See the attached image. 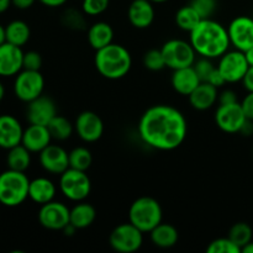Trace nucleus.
Returning a JSON list of instances; mask_svg holds the SVG:
<instances>
[{"mask_svg":"<svg viewBox=\"0 0 253 253\" xmlns=\"http://www.w3.org/2000/svg\"><path fill=\"white\" fill-rule=\"evenodd\" d=\"M188 123L182 111L172 105L157 104L148 108L138 121V135L151 148L177 150L187 137Z\"/></svg>","mask_w":253,"mask_h":253,"instance_id":"nucleus-1","label":"nucleus"},{"mask_svg":"<svg viewBox=\"0 0 253 253\" xmlns=\"http://www.w3.org/2000/svg\"><path fill=\"white\" fill-rule=\"evenodd\" d=\"M189 34L193 48L205 58H220L231 46L226 27L212 19H203Z\"/></svg>","mask_w":253,"mask_h":253,"instance_id":"nucleus-2","label":"nucleus"},{"mask_svg":"<svg viewBox=\"0 0 253 253\" xmlns=\"http://www.w3.org/2000/svg\"><path fill=\"white\" fill-rule=\"evenodd\" d=\"M94 63L100 76L116 81L127 76L132 66V57L126 47L119 43H110L95 52Z\"/></svg>","mask_w":253,"mask_h":253,"instance_id":"nucleus-3","label":"nucleus"},{"mask_svg":"<svg viewBox=\"0 0 253 253\" xmlns=\"http://www.w3.org/2000/svg\"><path fill=\"white\" fill-rule=\"evenodd\" d=\"M162 207L155 198H137L128 209V221L143 234H150L157 225L162 222Z\"/></svg>","mask_w":253,"mask_h":253,"instance_id":"nucleus-4","label":"nucleus"},{"mask_svg":"<svg viewBox=\"0 0 253 253\" xmlns=\"http://www.w3.org/2000/svg\"><path fill=\"white\" fill-rule=\"evenodd\" d=\"M30 179L25 172L7 168L0 174V204L7 208L21 205L29 198Z\"/></svg>","mask_w":253,"mask_h":253,"instance_id":"nucleus-5","label":"nucleus"},{"mask_svg":"<svg viewBox=\"0 0 253 253\" xmlns=\"http://www.w3.org/2000/svg\"><path fill=\"white\" fill-rule=\"evenodd\" d=\"M59 190L71 202H83L91 192V182L86 172L68 168L59 175Z\"/></svg>","mask_w":253,"mask_h":253,"instance_id":"nucleus-6","label":"nucleus"},{"mask_svg":"<svg viewBox=\"0 0 253 253\" xmlns=\"http://www.w3.org/2000/svg\"><path fill=\"white\" fill-rule=\"evenodd\" d=\"M161 51L165 58L166 67L172 71L190 67L197 61V52L193 48L192 43L184 40H169L163 43Z\"/></svg>","mask_w":253,"mask_h":253,"instance_id":"nucleus-7","label":"nucleus"},{"mask_svg":"<svg viewBox=\"0 0 253 253\" xmlns=\"http://www.w3.org/2000/svg\"><path fill=\"white\" fill-rule=\"evenodd\" d=\"M109 244L114 251L119 253H133L143 244V232L130 221L120 224L111 231Z\"/></svg>","mask_w":253,"mask_h":253,"instance_id":"nucleus-8","label":"nucleus"},{"mask_svg":"<svg viewBox=\"0 0 253 253\" xmlns=\"http://www.w3.org/2000/svg\"><path fill=\"white\" fill-rule=\"evenodd\" d=\"M44 89V78L40 71L22 69L16 74L14 82V93L19 100L30 103L42 95Z\"/></svg>","mask_w":253,"mask_h":253,"instance_id":"nucleus-9","label":"nucleus"},{"mask_svg":"<svg viewBox=\"0 0 253 253\" xmlns=\"http://www.w3.org/2000/svg\"><path fill=\"white\" fill-rule=\"evenodd\" d=\"M217 69L222 74L226 83H237L242 82L246 72L249 71L250 64L247 62L245 52L234 49L227 51L219 58Z\"/></svg>","mask_w":253,"mask_h":253,"instance_id":"nucleus-10","label":"nucleus"},{"mask_svg":"<svg viewBox=\"0 0 253 253\" xmlns=\"http://www.w3.org/2000/svg\"><path fill=\"white\" fill-rule=\"evenodd\" d=\"M247 118L241 103L219 104L215 111V123L217 127L226 133H237L241 131Z\"/></svg>","mask_w":253,"mask_h":253,"instance_id":"nucleus-11","label":"nucleus"},{"mask_svg":"<svg viewBox=\"0 0 253 253\" xmlns=\"http://www.w3.org/2000/svg\"><path fill=\"white\" fill-rule=\"evenodd\" d=\"M71 209L59 202L46 203L41 205L37 217L41 226L51 231H62L69 224Z\"/></svg>","mask_w":253,"mask_h":253,"instance_id":"nucleus-12","label":"nucleus"},{"mask_svg":"<svg viewBox=\"0 0 253 253\" xmlns=\"http://www.w3.org/2000/svg\"><path fill=\"white\" fill-rule=\"evenodd\" d=\"M74 131L82 141L93 143L100 140L104 133V123L94 111L85 110L79 114L74 123Z\"/></svg>","mask_w":253,"mask_h":253,"instance_id":"nucleus-13","label":"nucleus"},{"mask_svg":"<svg viewBox=\"0 0 253 253\" xmlns=\"http://www.w3.org/2000/svg\"><path fill=\"white\" fill-rule=\"evenodd\" d=\"M230 42L235 49L246 52L253 46V19L237 16L227 26Z\"/></svg>","mask_w":253,"mask_h":253,"instance_id":"nucleus-14","label":"nucleus"},{"mask_svg":"<svg viewBox=\"0 0 253 253\" xmlns=\"http://www.w3.org/2000/svg\"><path fill=\"white\" fill-rule=\"evenodd\" d=\"M56 115V103L49 96L40 95L39 98L27 103L26 118L30 124L47 126Z\"/></svg>","mask_w":253,"mask_h":253,"instance_id":"nucleus-15","label":"nucleus"},{"mask_svg":"<svg viewBox=\"0 0 253 253\" xmlns=\"http://www.w3.org/2000/svg\"><path fill=\"white\" fill-rule=\"evenodd\" d=\"M40 165L51 174L61 175L69 168L68 152L58 145H48L40 152Z\"/></svg>","mask_w":253,"mask_h":253,"instance_id":"nucleus-16","label":"nucleus"},{"mask_svg":"<svg viewBox=\"0 0 253 253\" xmlns=\"http://www.w3.org/2000/svg\"><path fill=\"white\" fill-rule=\"evenodd\" d=\"M24 52L21 47L4 42L0 44V76L12 77L22 71Z\"/></svg>","mask_w":253,"mask_h":253,"instance_id":"nucleus-17","label":"nucleus"},{"mask_svg":"<svg viewBox=\"0 0 253 253\" xmlns=\"http://www.w3.org/2000/svg\"><path fill=\"white\" fill-rule=\"evenodd\" d=\"M24 128L20 121L12 115H0V148L10 150L20 145Z\"/></svg>","mask_w":253,"mask_h":253,"instance_id":"nucleus-18","label":"nucleus"},{"mask_svg":"<svg viewBox=\"0 0 253 253\" xmlns=\"http://www.w3.org/2000/svg\"><path fill=\"white\" fill-rule=\"evenodd\" d=\"M130 24L135 29H147L155 21V7L151 0H133L127 10Z\"/></svg>","mask_w":253,"mask_h":253,"instance_id":"nucleus-19","label":"nucleus"},{"mask_svg":"<svg viewBox=\"0 0 253 253\" xmlns=\"http://www.w3.org/2000/svg\"><path fill=\"white\" fill-rule=\"evenodd\" d=\"M51 140L52 136L47 126L30 124L29 127L24 130L21 143L31 153H40L47 146L51 145Z\"/></svg>","mask_w":253,"mask_h":253,"instance_id":"nucleus-20","label":"nucleus"},{"mask_svg":"<svg viewBox=\"0 0 253 253\" xmlns=\"http://www.w3.org/2000/svg\"><path fill=\"white\" fill-rule=\"evenodd\" d=\"M200 83H202V81H200L199 76L197 74L193 66L175 69V71H173L172 78H170L172 88L178 94L184 96H189Z\"/></svg>","mask_w":253,"mask_h":253,"instance_id":"nucleus-21","label":"nucleus"},{"mask_svg":"<svg viewBox=\"0 0 253 253\" xmlns=\"http://www.w3.org/2000/svg\"><path fill=\"white\" fill-rule=\"evenodd\" d=\"M188 98L192 108H194L195 110L204 111L209 110L215 105L219 99V93L216 86L211 85L208 82H202Z\"/></svg>","mask_w":253,"mask_h":253,"instance_id":"nucleus-22","label":"nucleus"},{"mask_svg":"<svg viewBox=\"0 0 253 253\" xmlns=\"http://www.w3.org/2000/svg\"><path fill=\"white\" fill-rule=\"evenodd\" d=\"M56 192V185L48 178L39 177L30 180L29 198L36 204L43 205L46 203L52 202L54 199Z\"/></svg>","mask_w":253,"mask_h":253,"instance_id":"nucleus-23","label":"nucleus"},{"mask_svg":"<svg viewBox=\"0 0 253 253\" xmlns=\"http://www.w3.org/2000/svg\"><path fill=\"white\" fill-rule=\"evenodd\" d=\"M114 30L110 24L98 21L88 29V42L95 51L113 43Z\"/></svg>","mask_w":253,"mask_h":253,"instance_id":"nucleus-24","label":"nucleus"},{"mask_svg":"<svg viewBox=\"0 0 253 253\" xmlns=\"http://www.w3.org/2000/svg\"><path fill=\"white\" fill-rule=\"evenodd\" d=\"M150 237L155 246L160 247V249H170L177 245L178 240H179V234L173 225L161 222L150 232Z\"/></svg>","mask_w":253,"mask_h":253,"instance_id":"nucleus-25","label":"nucleus"},{"mask_svg":"<svg viewBox=\"0 0 253 253\" xmlns=\"http://www.w3.org/2000/svg\"><path fill=\"white\" fill-rule=\"evenodd\" d=\"M96 211L93 205L83 202H78L71 209L69 222L78 230L86 229L95 221Z\"/></svg>","mask_w":253,"mask_h":253,"instance_id":"nucleus-26","label":"nucleus"},{"mask_svg":"<svg viewBox=\"0 0 253 253\" xmlns=\"http://www.w3.org/2000/svg\"><path fill=\"white\" fill-rule=\"evenodd\" d=\"M31 30L22 20H14L5 26V39L9 43L22 47L29 42Z\"/></svg>","mask_w":253,"mask_h":253,"instance_id":"nucleus-27","label":"nucleus"},{"mask_svg":"<svg viewBox=\"0 0 253 253\" xmlns=\"http://www.w3.org/2000/svg\"><path fill=\"white\" fill-rule=\"evenodd\" d=\"M7 168L17 172H26L31 165V152L22 143L7 150Z\"/></svg>","mask_w":253,"mask_h":253,"instance_id":"nucleus-28","label":"nucleus"},{"mask_svg":"<svg viewBox=\"0 0 253 253\" xmlns=\"http://www.w3.org/2000/svg\"><path fill=\"white\" fill-rule=\"evenodd\" d=\"M47 127H48L49 133H51L52 140L57 141L68 140L74 131L73 124L68 119L62 115H58V114L49 121Z\"/></svg>","mask_w":253,"mask_h":253,"instance_id":"nucleus-29","label":"nucleus"},{"mask_svg":"<svg viewBox=\"0 0 253 253\" xmlns=\"http://www.w3.org/2000/svg\"><path fill=\"white\" fill-rule=\"evenodd\" d=\"M202 20L197 10L190 4L182 6L175 12V24L183 31L190 32Z\"/></svg>","mask_w":253,"mask_h":253,"instance_id":"nucleus-30","label":"nucleus"},{"mask_svg":"<svg viewBox=\"0 0 253 253\" xmlns=\"http://www.w3.org/2000/svg\"><path fill=\"white\" fill-rule=\"evenodd\" d=\"M69 157V168L79 170H86L90 168L93 163V156L86 147H76L68 153Z\"/></svg>","mask_w":253,"mask_h":253,"instance_id":"nucleus-31","label":"nucleus"},{"mask_svg":"<svg viewBox=\"0 0 253 253\" xmlns=\"http://www.w3.org/2000/svg\"><path fill=\"white\" fill-rule=\"evenodd\" d=\"M252 229L246 222H237L232 225L229 231V237L242 250L249 242L252 241Z\"/></svg>","mask_w":253,"mask_h":253,"instance_id":"nucleus-32","label":"nucleus"},{"mask_svg":"<svg viewBox=\"0 0 253 253\" xmlns=\"http://www.w3.org/2000/svg\"><path fill=\"white\" fill-rule=\"evenodd\" d=\"M62 24L68 27L69 30H74V31H82V30L86 29L85 17L76 9H68L63 12Z\"/></svg>","mask_w":253,"mask_h":253,"instance_id":"nucleus-33","label":"nucleus"},{"mask_svg":"<svg viewBox=\"0 0 253 253\" xmlns=\"http://www.w3.org/2000/svg\"><path fill=\"white\" fill-rule=\"evenodd\" d=\"M208 253H241V249L227 237H220L214 240L207 247Z\"/></svg>","mask_w":253,"mask_h":253,"instance_id":"nucleus-34","label":"nucleus"},{"mask_svg":"<svg viewBox=\"0 0 253 253\" xmlns=\"http://www.w3.org/2000/svg\"><path fill=\"white\" fill-rule=\"evenodd\" d=\"M143 66L152 72L162 71L166 68V62L161 49H150L143 56Z\"/></svg>","mask_w":253,"mask_h":253,"instance_id":"nucleus-35","label":"nucleus"},{"mask_svg":"<svg viewBox=\"0 0 253 253\" xmlns=\"http://www.w3.org/2000/svg\"><path fill=\"white\" fill-rule=\"evenodd\" d=\"M110 0H83L82 10L89 16H98L108 10Z\"/></svg>","mask_w":253,"mask_h":253,"instance_id":"nucleus-36","label":"nucleus"},{"mask_svg":"<svg viewBox=\"0 0 253 253\" xmlns=\"http://www.w3.org/2000/svg\"><path fill=\"white\" fill-rule=\"evenodd\" d=\"M190 5L197 10L202 19H211L216 11L217 0H192Z\"/></svg>","mask_w":253,"mask_h":253,"instance_id":"nucleus-37","label":"nucleus"},{"mask_svg":"<svg viewBox=\"0 0 253 253\" xmlns=\"http://www.w3.org/2000/svg\"><path fill=\"white\" fill-rule=\"evenodd\" d=\"M193 67H194L195 72H197V74L199 76L200 81L202 82H208L210 74H211L212 72H214V69L216 68V67L214 66V63L211 62V59L205 58V57H202L200 59L195 61Z\"/></svg>","mask_w":253,"mask_h":253,"instance_id":"nucleus-38","label":"nucleus"},{"mask_svg":"<svg viewBox=\"0 0 253 253\" xmlns=\"http://www.w3.org/2000/svg\"><path fill=\"white\" fill-rule=\"evenodd\" d=\"M42 67V57L39 52L29 51L24 53V61H22V69L29 71H40Z\"/></svg>","mask_w":253,"mask_h":253,"instance_id":"nucleus-39","label":"nucleus"},{"mask_svg":"<svg viewBox=\"0 0 253 253\" xmlns=\"http://www.w3.org/2000/svg\"><path fill=\"white\" fill-rule=\"evenodd\" d=\"M241 106L244 109L246 118L253 121V91H249V94L242 100Z\"/></svg>","mask_w":253,"mask_h":253,"instance_id":"nucleus-40","label":"nucleus"},{"mask_svg":"<svg viewBox=\"0 0 253 253\" xmlns=\"http://www.w3.org/2000/svg\"><path fill=\"white\" fill-rule=\"evenodd\" d=\"M219 104H234L237 103V94L231 89H226L222 90L219 94V99H217Z\"/></svg>","mask_w":253,"mask_h":253,"instance_id":"nucleus-41","label":"nucleus"},{"mask_svg":"<svg viewBox=\"0 0 253 253\" xmlns=\"http://www.w3.org/2000/svg\"><path fill=\"white\" fill-rule=\"evenodd\" d=\"M208 83H210V84H211V85L216 86L217 89L221 88L222 85H225V84H226V81H225V79H224L222 74L220 73V71H219V69H217V67L214 69V72H212V73L210 74L209 79H208Z\"/></svg>","mask_w":253,"mask_h":253,"instance_id":"nucleus-42","label":"nucleus"},{"mask_svg":"<svg viewBox=\"0 0 253 253\" xmlns=\"http://www.w3.org/2000/svg\"><path fill=\"white\" fill-rule=\"evenodd\" d=\"M242 83L247 91H253V66H250L249 71L246 72V76L242 79Z\"/></svg>","mask_w":253,"mask_h":253,"instance_id":"nucleus-43","label":"nucleus"},{"mask_svg":"<svg viewBox=\"0 0 253 253\" xmlns=\"http://www.w3.org/2000/svg\"><path fill=\"white\" fill-rule=\"evenodd\" d=\"M36 0H11V4L20 10L30 9Z\"/></svg>","mask_w":253,"mask_h":253,"instance_id":"nucleus-44","label":"nucleus"},{"mask_svg":"<svg viewBox=\"0 0 253 253\" xmlns=\"http://www.w3.org/2000/svg\"><path fill=\"white\" fill-rule=\"evenodd\" d=\"M42 5L48 7H58L67 2V0H39Z\"/></svg>","mask_w":253,"mask_h":253,"instance_id":"nucleus-45","label":"nucleus"},{"mask_svg":"<svg viewBox=\"0 0 253 253\" xmlns=\"http://www.w3.org/2000/svg\"><path fill=\"white\" fill-rule=\"evenodd\" d=\"M77 227L76 226H73V225L71 224V222H69L68 225H67L66 227H64L63 230H62V231H63V234L66 235V236H73L74 234H76V231H77Z\"/></svg>","mask_w":253,"mask_h":253,"instance_id":"nucleus-46","label":"nucleus"},{"mask_svg":"<svg viewBox=\"0 0 253 253\" xmlns=\"http://www.w3.org/2000/svg\"><path fill=\"white\" fill-rule=\"evenodd\" d=\"M11 5V0H0V14L6 11Z\"/></svg>","mask_w":253,"mask_h":253,"instance_id":"nucleus-47","label":"nucleus"},{"mask_svg":"<svg viewBox=\"0 0 253 253\" xmlns=\"http://www.w3.org/2000/svg\"><path fill=\"white\" fill-rule=\"evenodd\" d=\"M245 56H246V59L250 66H253V46L245 52Z\"/></svg>","mask_w":253,"mask_h":253,"instance_id":"nucleus-48","label":"nucleus"},{"mask_svg":"<svg viewBox=\"0 0 253 253\" xmlns=\"http://www.w3.org/2000/svg\"><path fill=\"white\" fill-rule=\"evenodd\" d=\"M241 252H244V253H253V241L249 242V244H247L246 246L242 247Z\"/></svg>","mask_w":253,"mask_h":253,"instance_id":"nucleus-49","label":"nucleus"},{"mask_svg":"<svg viewBox=\"0 0 253 253\" xmlns=\"http://www.w3.org/2000/svg\"><path fill=\"white\" fill-rule=\"evenodd\" d=\"M4 42H6V39H5V27L0 25V44H2Z\"/></svg>","mask_w":253,"mask_h":253,"instance_id":"nucleus-50","label":"nucleus"},{"mask_svg":"<svg viewBox=\"0 0 253 253\" xmlns=\"http://www.w3.org/2000/svg\"><path fill=\"white\" fill-rule=\"evenodd\" d=\"M4 96H5V88H4V85H2L1 82H0V101L4 99Z\"/></svg>","mask_w":253,"mask_h":253,"instance_id":"nucleus-51","label":"nucleus"},{"mask_svg":"<svg viewBox=\"0 0 253 253\" xmlns=\"http://www.w3.org/2000/svg\"><path fill=\"white\" fill-rule=\"evenodd\" d=\"M152 2H157V4H162V2L168 1V0H151Z\"/></svg>","mask_w":253,"mask_h":253,"instance_id":"nucleus-52","label":"nucleus"}]
</instances>
